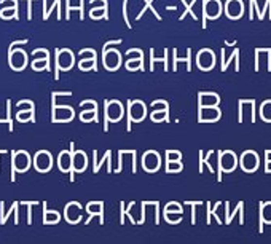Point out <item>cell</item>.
Instances as JSON below:
<instances>
[{
	"instance_id": "6da1fadb",
	"label": "cell",
	"mask_w": 271,
	"mask_h": 244,
	"mask_svg": "<svg viewBox=\"0 0 271 244\" xmlns=\"http://www.w3.org/2000/svg\"><path fill=\"white\" fill-rule=\"evenodd\" d=\"M104 67L108 69V71H117L122 64V56L117 50H106L104 51Z\"/></svg>"
},
{
	"instance_id": "7a4b0ae2",
	"label": "cell",
	"mask_w": 271,
	"mask_h": 244,
	"mask_svg": "<svg viewBox=\"0 0 271 244\" xmlns=\"http://www.w3.org/2000/svg\"><path fill=\"white\" fill-rule=\"evenodd\" d=\"M34 165H36L37 171L40 172H47L51 169V166H53V158H51V155L48 152H37L36 153V158H34Z\"/></svg>"
},
{
	"instance_id": "3957f363",
	"label": "cell",
	"mask_w": 271,
	"mask_h": 244,
	"mask_svg": "<svg viewBox=\"0 0 271 244\" xmlns=\"http://www.w3.org/2000/svg\"><path fill=\"white\" fill-rule=\"evenodd\" d=\"M10 66L15 71H22L27 66V55L22 50H10Z\"/></svg>"
},
{
	"instance_id": "277c9868",
	"label": "cell",
	"mask_w": 271,
	"mask_h": 244,
	"mask_svg": "<svg viewBox=\"0 0 271 244\" xmlns=\"http://www.w3.org/2000/svg\"><path fill=\"white\" fill-rule=\"evenodd\" d=\"M29 166H31V156H29L27 152H13V171H19V172H24L29 169Z\"/></svg>"
},
{
	"instance_id": "5b68a950",
	"label": "cell",
	"mask_w": 271,
	"mask_h": 244,
	"mask_svg": "<svg viewBox=\"0 0 271 244\" xmlns=\"http://www.w3.org/2000/svg\"><path fill=\"white\" fill-rule=\"evenodd\" d=\"M123 112H125V110H123L122 102H118V101H108L106 104V115H107V118L110 120V121L122 120Z\"/></svg>"
},
{
	"instance_id": "8992f818",
	"label": "cell",
	"mask_w": 271,
	"mask_h": 244,
	"mask_svg": "<svg viewBox=\"0 0 271 244\" xmlns=\"http://www.w3.org/2000/svg\"><path fill=\"white\" fill-rule=\"evenodd\" d=\"M80 211H82V206L78 205V203H69V205L66 206V211H64V216H66V220L71 224H77L82 220V214H80Z\"/></svg>"
},
{
	"instance_id": "52a82bcc",
	"label": "cell",
	"mask_w": 271,
	"mask_h": 244,
	"mask_svg": "<svg viewBox=\"0 0 271 244\" xmlns=\"http://www.w3.org/2000/svg\"><path fill=\"white\" fill-rule=\"evenodd\" d=\"M197 62L199 69H203V71H209L211 67H214V62H216V57H214V53L209 50H203L198 53V57H197Z\"/></svg>"
},
{
	"instance_id": "ba28073f",
	"label": "cell",
	"mask_w": 271,
	"mask_h": 244,
	"mask_svg": "<svg viewBox=\"0 0 271 244\" xmlns=\"http://www.w3.org/2000/svg\"><path fill=\"white\" fill-rule=\"evenodd\" d=\"M129 118L132 121H142L145 118V106L141 101L129 102Z\"/></svg>"
},
{
	"instance_id": "9c48e42d",
	"label": "cell",
	"mask_w": 271,
	"mask_h": 244,
	"mask_svg": "<svg viewBox=\"0 0 271 244\" xmlns=\"http://www.w3.org/2000/svg\"><path fill=\"white\" fill-rule=\"evenodd\" d=\"M160 155L157 152H147L145 155H144V158H142V165L144 168H145L147 171L150 172H153V171H157L158 168H160Z\"/></svg>"
},
{
	"instance_id": "30bf717a",
	"label": "cell",
	"mask_w": 271,
	"mask_h": 244,
	"mask_svg": "<svg viewBox=\"0 0 271 244\" xmlns=\"http://www.w3.org/2000/svg\"><path fill=\"white\" fill-rule=\"evenodd\" d=\"M73 66V55L71 50H61L57 55V67L62 71H69Z\"/></svg>"
},
{
	"instance_id": "8fae6325",
	"label": "cell",
	"mask_w": 271,
	"mask_h": 244,
	"mask_svg": "<svg viewBox=\"0 0 271 244\" xmlns=\"http://www.w3.org/2000/svg\"><path fill=\"white\" fill-rule=\"evenodd\" d=\"M222 11V5L218 0H204V16L207 18H217Z\"/></svg>"
},
{
	"instance_id": "7c38bea8",
	"label": "cell",
	"mask_w": 271,
	"mask_h": 244,
	"mask_svg": "<svg viewBox=\"0 0 271 244\" xmlns=\"http://www.w3.org/2000/svg\"><path fill=\"white\" fill-rule=\"evenodd\" d=\"M72 118H73L72 107H57L53 113L54 121H71Z\"/></svg>"
},
{
	"instance_id": "4fadbf2b",
	"label": "cell",
	"mask_w": 271,
	"mask_h": 244,
	"mask_svg": "<svg viewBox=\"0 0 271 244\" xmlns=\"http://www.w3.org/2000/svg\"><path fill=\"white\" fill-rule=\"evenodd\" d=\"M86 165H88V161H86V155L83 152H75L73 156H72V166L75 171L82 172L85 171Z\"/></svg>"
},
{
	"instance_id": "5bb4252c",
	"label": "cell",
	"mask_w": 271,
	"mask_h": 244,
	"mask_svg": "<svg viewBox=\"0 0 271 244\" xmlns=\"http://www.w3.org/2000/svg\"><path fill=\"white\" fill-rule=\"evenodd\" d=\"M57 165H59L61 168V171L62 172H67V171H71V168H72V156H71V152H61L59 153V158H57Z\"/></svg>"
},
{
	"instance_id": "9a60e30c",
	"label": "cell",
	"mask_w": 271,
	"mask_h": 244,
	"mask_svg": "<svg viewBox=\"0 0 271 244\" xmlns=\"http://www.w3.org/2000/svg\"><path fill=\"white\" fill-rule=\"evenodd\" d=\"M102 209H104V203H101V201H93V203H88V205H86V211H88L90 216L93 217V216H96V214H99V216H101V222L104 220Z\"/></svg>"
},
{
	"instance_id": "2e32d148",
	"label": "cell",
	"mask_w": 271,
	"mask_h": 244,
	"mask_svg": "<svg viewBox=\"0 0 271 244\" xmlns=\"http://www.w3.org/2000/svg\"><path fill=\"white\" fill-rule=\"evenodd\" d=\"M59 212L57 211H45V224H57L59 222Z\"/></svg>"
},
{
	"instance_id": "e0dca14e",
	"label": "cell",
	"mask_w": 271,
	"mask_h": 244,
	"mask_svg": "<svg viewBox=\"0 0 271 244\" xmlns=\"http://www.w3.org/2000/svg\"><path fill=\"white\" fill-rule=\"evenodd\" d=\"M78 67L82 69V71H94L96 59H82L78 62Z\"/></svg>"
},
{
	"instance_id": "ac0fdd59",
	"label": "cell",
	"mask_w": 271,
	"mask_h": 244,
	"mask_svg": "<svg viewBox=\"0 0 271 244\" xmlns=\"http://www.w3.org/2000/svg\"><path fill=\"white\" fill-rule=\"evenodd\" d=\"M34 117V109H29V110H19L18 113H16V118L19 121H31Z\"/></svg>"
},
{
	"instance_id": "d6986e66",
	"label": "cell",
	"mask_w": 271,
	"mask_h": 244,
	"mask_svg": "<svg viewBox=\"0 0 271 244\" xmlns=\"http://www.w3.org/2000/svg\"><path fill=\"white\" fill-rule=\"evenodd\" d=\"M96 115H97V110H83L82 113H80V120L82 121H94L96 120Z\"/></svg>"
},
{
	"instance_id": "ffe728a7",
	"label": "cell",
	"mask_w": 271,
	"mask_h": 244,
	"mask_svg": "<svg viewBox=\"0 0 271 244\" xmlns=\"http://www.w3.org/2000/svg\"><path fill=\"white\" fill-rule=\"evenodd\" d=\"M90 16H91L93 19L106 18V16H107V8H91Z\"/></svg>"
},
{
	"instance_id": "44dd1931",
	"label": "cell",
	"mask_w": 271,
	"mask_h": 244,
	"mask_svg": "<svg viewBox=\"0 0 271 244\" xmlns=\"http://www.w3.org/2000/svg\"><path fill=\"white\" fill-rule=\"evenodd\" d=\"M32 69L34 71H43V69H48V59H34L32 61Z\"/></svg>"
},
{
	"instance_id": "7402d4cb",
	"label": "cell",
	"mask_w": 271,
	"mask_h": 244,
	"mask_svg": "<svg viewBox=\"0 0 271 244\" xmlns=\"http://www.w3.org/2000/svg\"><path fill=\"white\" fill-rule=\"evenodd\" d=\"M150 118L153 121H161L164 118H168V110H153L152 115H150Z\"/></svg>"
},
{
	"instance_id": "603a6c76",
	"label": "cell",
	"mask_w": 271,
	"mask_h": 244,
	"mask_svg": "<svg viewBox=\"0 0 271 244\" xmlns=\"http://www.w3.org/2000/svg\"><path fill=\"white\" fill-rule=\"evenodd\" d=\"M16 13H18V8H2L0 16H2L3 19H10V18H13V16H16Z\"/></svg>"
},
{
	"instance_id": "cb8c5ba5",
	"label": "cell",
	"mask_w": 271,
	"mask_h": 244,
	"mask_svg": "<svg viewBox=\"0 0 271 244\" xmlns=\"http://www.w3.org/2000/svg\"><path fill=\"white\" fill-rule=\"evenodd\" d=\"M142 67V59H128L126 61V69L128 71H136Z\"/></svg>"
},
{
	"instance_id": "d4e9b609",
	"label": "cell",
	"mask_w": 271,
	"mask_h": 244,
	"mask_svg": "<svg viewBox=\"0 0 271 244\" xmlns=\"http://www.w3.org/2000/svg\"><path fill=\"white\" fill-rule=\"evenodd\" d=\"M166 169H168L169 172L181 171L182 169V163L181 161H168V165H166Z\"/></svg>"
},
{
	"instance_id": "484cf974",
	"label": "cell",
	"mask_w": 271,
	"mask_h": 244,
	"mask_svg": "<svg viewBox=\"0 0 271 244\" xmlns=\"http://www.w3.org/2000/svg\"><path fill=\"white\" fill-rule=\"evenodd\" d=\"M80 59H96L94 50H83V51H80Z\"/></svg>"
},
{
	"instance_id": "4316f807",
	"label": "cell",
	"mask_w": 271,
	"mask_h": 244,
	"mask_svg": "<svg viewBox=\"0 0 271 244\" xmlns=\"http://www.w3.org/2000/svg\"><path fill=\"white\" fill-rule=\"evenodd\" d=\"M126 57H128V59H142V51L129 50V51H126Z\"/></svg>"
},
{
	"instance_id": "83f0119b",
	"label": "cell",
	"mask_w": 271,
	"mask_h": 244,
	"mask_svg": "<svg viewBox=\"0 0 271 244\" xmlns=\"http://www.w3.org/2000/svg\"><path fill=\"white\" fill-rule=\"evenodd\" d=\"M166 158H168V161H181L182 155L179 152H174V150H169V152L166 153Z\"/></svg>"
},
{
	"instance_id": "f1b7e54d",
	"label": "cell",
	"mask_w": 271,
	"mask_h": 244,
	"mask_svg": "<svg viewBox=\"0 0 271 244\" xmlns=\"http://www.w3.org/2000/svg\"><path fill=\"white\" fill-rule=\"evenodd\" d=\"M164 212H181L182 214V207L176 205V203H169V205L164 207Z\"/></svg>"
},
{
	"instance_id": "f546056e",
	"label": "cell",
	"mask_w": 271,
	"mask_h": 244,
	"mask_svg": "<svg viewBox=\"0 0 271 244\" xmlns=\"http://www.w3.org/2000/svg\"><path fill=\"white\" fill-rule=\"evenodd\" d=\"M32 56H34V59H36V57H38L40 56V59H48V51L47 50H36L32 53Z\"/></svg>"
},
{
	"instance_id": "4dcf8cb0",
	"label": "cell",
	"mask_w": 271,
	"mask_h": 244,
	"mask_svg": "<svg viewBox=\"0 0 271 244\" xmlns=\"http://www.w3.org/2000/svg\"><path fill=\"white\" fill-rule=\"evenodd\" d=\"M0 5L5 8H18V2H16V0H2Z\"/></svg>"
},
{
	"instance_id": "1f68e13d",
	"label": "cell",
	"mask_w": 271,
	"mask_h": 244,
	"mask_svg": "<svg viewBox=\"0 0 271 244\" xmlns=\"http://www.w3.org/2000/svg\"><path fill=\"white\" fill-rule=\"evenodd\" d=\"M152 107H153V110H168V104L163 101H157L152 104Z\"/></svg>"
},
{
	"instance_id": "d6a6232c",
	"label": "cell",
	"mask_w": 271,
	"mask_h": 244,
	"mask_svg": "<svg viewBox=\"0 0 271 244\" xmlns=\"http://www.w3.org/2000/svg\"><path fill=\"white\" fill-rule=\"evenodd\" d=\"M91 7H94V8H106L107 7V2L106 0H91Z\"/></svg>"
}]
</instances>
